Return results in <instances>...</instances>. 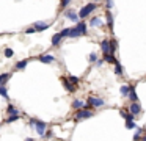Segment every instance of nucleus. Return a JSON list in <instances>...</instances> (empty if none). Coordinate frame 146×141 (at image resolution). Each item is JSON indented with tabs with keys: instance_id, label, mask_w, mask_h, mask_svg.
I'll return each mask as SVG.
<instances>
[{
	"instance_id": "393cba45",
	"label": "nucleus",
	"mask_w": 146,
	"mask_h": 141,
	"mask_svg": "<svg viewBox=\"0 0 146 141\" xmlns=\"http://www.w3.org/2000/svg\"><path fill=\"white\" fill-rule=\"evenodd\" d=\"M69 36H71V38H77V36H82V34H80L79 28L74 27V28H71V34H69Z\"/></svg>"
},
{
	"instance_id": "6e6552de",
	"label": "nucleus",
	"mask_w": 146,
	"mask_h": 141,
	"mask_svg": "<svg viewBox=\"0 0 146 141\" xmlns=\"http://www.w3.org/2000/svg\"><path fill=\"white\" fill-rule=\"evenodd\" d=\"M129 111L132 113V115L137 116V115H140V113H141V107L138 105V102H132L129 105Z\"/></svg>"
},
{
	"instance_id": "423d86ee",
	"label": "nucleus",
	"mask_w": 146,
	"mask_h": 141,
	"mask_svg": "<svg viewBox=\"0 0 146 141\" xmlns=\"http://www.w3.org/2000/svg\"><path fill=\"white\" fill-rule=\"evenodd\" d=\"M38 60H39L41 63H44V64H50V63L55 61V56L50 55V53H44V55H39Z\"/></svg>"
},
{
	"instance_id": "f257e3e1",
	"label": "nucleus",
	"mask_w": 146,
	"mask_h": 141,
	"mask_svg": "<svg viewBox=\"0 0 146 141\" xmlns=\"http://www.w3.org/2000/svg\"><path fill=\"white\" fill-rule=\"evenodd\" d=\"M30 125H33V127L36 128V133H38L39 136H44V133L47 132V124H46L44 121H39V119L32 118L30 119Z\"/></svg>"
},
{
	"instance_id": "f704fd0d",
	"label": "nucleus",
	"mask_w": 146,
	"mask_h": 141,
	"mask_svg": "<svg viewBox=\"0 0 146 141\" xmlns=\"http://www.w3.org/2000/svg\"><path fill=\"white\" fill-rule=\"evenodd\" d=\"M44 136H46V138H52V132H50V130H47V132L44 133Z\"/></svg>"
},
{
	"instance_id": "aec40b11",
	"label": "nucleus",
	"mask_w": 146,
	"mask_h": 141,
	"mask_svg": "<svg viewBox=\"0 0 146 141\" xmlns=\"http://www.w3.org/2000/svg\"><path fill=\"white\" fill-rule=\"evenodd\" d=\"M104 60H105V61H108V63H113V64H115V61H116V58H115V53H105V55H104Z\"/></svg>"
},
{
	"instance_id": "c9c22d12",
	"label": "nucleus",
	"mask_w": 146,
	"mask_h": 141,
	"mask_svg": "<svg viewBox=\"0 0 146 141\" xmlns=\"http://www.w3.org/2000/svg\"><path fill=\"white\" fill-rule=\"evenodd\" d=\"M104 64V60H98V66H102Z\"/></svg>"
},
{
	"instance_id": "bb28decb",
	"label": "nucleus",
	"mask_w": 146,
	"mask_h": 141,
	"mask_svg": "<svg viewBox=\"0 0 146 141\" xmlns=\"http://www.w3.org/2000/svg\"><path fill=\"white\" fill-rule=\"evenodd\" d=\"M0 96L5 97V99H8V91H7V86H0Z\"/></svg>"
},
{
	"instance_id": "2f4dec72",
	"label": "nucleus",
	"mask_w": 146,
	"mask_h": 141,
	"mask_svg": "<svg viewBox=\"0 0 146 141\" xmlns=\"http://www.w3.org/2000/svg\"><path fill=\"white\" fill-rule=\"evenodd\" d=\"M32 33H36V28L35 27H29L25 30V34H32Z\"/></svg>"
},
{
	"instance_id": "a878e982",
	"label": "nucleus",
	"mask_w": 146,
	"mask_h": 141,
	"mask_svg": "<svg viewBox=\"0 0 146 141\" xmlns=\"http://www.w3.org/2000/svg\"><path fill=\"white\" fill-rule=\"evenodd\" d=\"M69 3H71V0H61V2H60V9H61V11H64L66 6H69Z\"/></svg>"
},
{
	"instance_id": "9d476101",
	"label": "nucleus",
	"mask_w": 146,
	"mask_h": 141,
	"mask_svg": "<svg viewBox=\"0 0 146 141\" xmlns=\"http://www.w3.org/2000/svg\"><path fill=\"white\" fill-rule=\"evenodd\" d=\"M33 27L36 28V31H44V30H47L50 25H49V24H44V22H35V24H33Z\"/></svg>"
},
{
	"instance_id": "9b49d317",
	"label": "nucleus",
	"mask_w": 146,
	"mask_h": 141,
	"mask_svg": "<svg viewBox=\"0 0 146 141\" xmlns=\"http://www.w3.org/2000/svg\"><path fill=\"white\" fill-rule=\"evenodd\" d=\"M61 39H63V34H61V33H55L54 36H52V46H60Z\"/></svg>"
},
{
	"instance_id": "20e7f679",
	"label": "nucleus",
	"mask_w": 146,
	"mask_h": 141,
	"mask_svg": "<svg viewBox=\"0 0 146 141\" xmlns=\"http://www.w3.org/2000/svg\"><path fill=\"white\" fill-rule=\"evenodd\" d=\"M86 103L90 105V108H99V107L105 105V100H102V99H98V97L90 96V97H88V102H86Z\"/></svg>"
},
{
	"instance_id": "412c9836",
	"label": "nucleus",
	"mask_w": 146,
	"mask_h": 141,
	"mask_svg": "<svg viewBox=\"0 0 146 141\" xmlns=\"http://www.w3.org/2000/svg\"><path fill=\"white\" fill-rule=\"evenodd\" d=\"M107 24H108V27H110V30H113V16H111L110 9L107 11Z\"/></svg>"
},
{
	"instance_id": "58836bf2",
	"label": "nucleus",
	"mask_w": 146,
	"mask_h": 141,
	"mask_svg": "<svg viewBox=\"0 0 146 141\" xmlns=\"http://www.w3.org/2000/svg\"><path fill=\"white\" fill-rule=\"evenodd\" d=\"M96 2H99V0H96Z\"/></svg>"
},
{
	"instance_id": "4468645a",
	"label": "nucleus",
	"mask_w": 146,
	"mask_h": 141,
	"mask_svg": "<svg viewBox=\"0 0 146 141\" xmlns=\"http://www.w3.org/2000/svg\"><path fill=\"white\" fill-rule=\"evenodd\" d=\"M11 78V74H8V72H3V74H0V86H3V85H7V81Z\"/></svg>"
},
{
	"instance_id": "4c0bfd02",
	"label": "nucleus",
	"mask_w": 146,
	"mask_h": 141,
	"mask_svg": "<svg viewBox=\"0 0 146 141\" xmlns=\"http://www.w3.org/2000/svg\"><path fill=\"white\" fill-rule=\"evenodd\" d=\"M143 140H146V135H145V136H143Z\"/></svg>"
},
{
	"instance_id": "1a4fd4ad",
	"label": "nucleus",
	"mask_w": 146,
	"mask_h": 141,
	"mask_svg": "<svg viewBox=\"0 0 146 141\" xmlns=\"http://www.w3.org/2000/svg\"><path fill=\"white\" fill-rule=\"evenodd\" d=\"M133 116H135V115H132V113L126 116V128H133V127H135V122H133Z\"/></svg>"
},
{
	"instance_id": "ddd939ff",
	"label": "nucleus",
	"mask_w": 146,
	"mask_h": 141,
	"mask_svg": "<svg viewBox=\"0 0 146 141\" xmlns=\"http://www.w3.org/2000/svg\"><path fill=\"white\" fill-rule=\"evenodd\" d=\"M101 49H102V52H104V55L105 53H110V41H107V39H104L101 42Z\"/></svg>"
},
{
	"instance_id": "f8f14e48",
	"label": "nucleus",
	"mask_w": 146,
	"mask_h": 141,
	"mask_svg": "<svg viewBox=\"0 0 146 141\" xmlns=\"http://www.w3.org/2000/svg\"><path fill=\"white\" fill-rule=\"evenodd\" d=\"M27 64H29V60H21V61L16 63V66H14V69L16 71H22V69L27 68Z\"/></svg>"
},
{
	"instance_id": "7c9ffc66",
	"label": "nucleus",
	"mask_w": 146,
	"mask_h": 141,
	"mask_svg": "<svg viewBox=\"0 0 146 141\" xmlns=\"http://www.w3.org/2000/svg\"><path fill=\"white\" fill-rule=\"evenodd\" d=\"M68 78H69V80L72 81L74 85H77V83H79V77H76V75H69Z\"/></svg>"
},
{
	"instance_id": "72a5a7b5",
	"label": "nucleus",
	"mask_w": 146,
	"mask_h": 141,
	"mask_svg": "<svg viewBox=\"0 0 146 141\" xmlns=\"http://www.w3.org/2000/svg\"><path fill=\"white\" fill-rule=\"evenodd\" d=\"M141 133H143V128H138V130H137V133L133 135V140H138L140 135H141Z\"/></svg>"
},
{
	"instance_id": "c85d7f7f",
	"label": "nucleus",
	"mask_w": 146,
	"mask_h": 141,
	"mask_svg": "<svg viewBox=\"0 0 146 141\" xmlns=\"http://www.w3.org/2000/svg\"><path fill=\"white\" fill-rule=\"evenodd\" d=\"M88 60H90V63H96L98 61V55H96V53H90Z\"/></svg>"
},
{
	"instance_id": "f3484780",
	"label": "nucleus",
	"mask_w": 146,
	"mask_h": 141,
	"mask_svg": "<svg viewBox=\"0 0 146 141\" xmlns=\"http://www.w3.org/2000/svg\"><path fill=\"white\" fill-rule=\"evenodd\" d=\"M85 107H86V103L82 102V100H74V102H72V108H76V110L85 108Z\"/></svg>"
},
{
	"instance_id": "473e14b6",
	"label": "nucleus",
	"mask_w": 146,
	"mask_h": 141,
	"mask_svg": "<svg viewBox=\"0 0 146 141\" xmlns=\"http://www.w3.org/2000/svg\"><path fill=\"white\" fill-rule=\"evenodd\" d=\"M105 8H107V9H111V8H113V0H107V3H105Z\"/></svg>"
},
{
	"instance_id": "5701e85b",
	"label": "nucleus",
	"mask_w": 146,
	"mask_h": 141,
	"mask_svg": "<svg viewBox=\"0 0 146 141\" xmlns=\"http://www.w3.org/2000/svg\"><path fill=\"white\" fill-rule=\"evenodd\" d=\"M115 74H116V75L123 74V66H121L118 61H115Z\"/></svg>"
},
{
	"instance_id": "4be33fe9",
	"label": "nucleus",
	"mask_w": 146,
	"mask_h": 141,
	"mask_svg": "<svg viewBox=\"0 0 146 141\" xmlns=\"http://www.w3.org/2000/svg\"><path fill=\"white\" fill-rule=\"evenodd\" d=\"M7 113H8V115H17L19 111H17V108H16V107H14V105H11V103H10V105L7 107Z\"/></svg>"
},
{
	"instance_id": "e433bc0d",
	"label": "nucleus",
	"mask_w": 146,
	"mask_h": 141,
	"mask_svg": "<svg viewBox=\"0 0 146 141\" xmlns=\"http://www.w3.org/2000/svg\"><path fill=\"white\" fill-rule=\"evenodd\" d=\"M119 113H121V116H123V118H126V116H127V115H126V111H124V110H121Z\"/></svg>"
},
{
	"instance_id": "0eeeda50",
	"label": "nucleus",
	"mask_w": 146,
	"mask_h": 141,
	"mask_svg": "<svg viewBox=\"0 0 146 141\" xmlns=\"http://www.w3.org/2000/svg\"><path fill=\"white\" fill-rule=\"evenodd\" d=\"M61 81H63V86L66 88V91H69V93H74V91H76V85H74L69 78L61 77Z\"/></svg>"
},
{
	"instance_id": "cd10ccee",
	"label": "nucleus",
	"mask_w": 146,
	"mask_h": 141,
	"mask_svg": "<svg viewBox=\"0 0 146 141\" xmlns=\"http://www.w3.org/2000/svg\"><path fill=\"white\" fill-rule=\"evenodd\" d=\"M13 55H14L13 49H10V47H8V49H5V56H7V58H11Z\"/></svg>"
},
{
	"instance_id": "39448f33",
	"label": "nucleus",
	"mask_w": 146,
	"mask_h": 141,
	"mask_svg": "<svg viewBox=\"0 0 146 141\" xmlns=\"http://www.w3.org/2000/svg\"><path fill=\"white\" fill-rule=\"evenodd\" d=\"M64 17H68L69 21H72V22H79V14H77L74 9H64Z\"/></svg>"
},
{
	"instance_id": "7ed1b4c3",
	"label": "nucleus",
	"mask_w": 146,
	"mask_h": 141,
	"mask_svg": "<svg viewBox=\"0 0 146 141\" xmlns=\"http://www.w3.org/2000/svg\"><path fill=\"white\" fill-rule=\"evenodd\" d=\"M93 115H94V113H93L90 108H80V110H77V113H76V121H83V119H90Z\"/></svg>"
},
{
	"instance_id": "a211bd4d",
	"label": "nucleus",
	"mask_w": 146,
	"mask_h": 141,
	"mask_svg": "<svg viewBox=\"0 0 146 141\" xmlns=\"http://www.w3.org/2000/svg\"><path fill=\"white\" fill-rule=\"evenodd\" d=\"M17 119H21L19 113H17V115H8V118L5 119V122H8V124H10V122H16Z\"/></svg>"
},
{
	"instance_id": "6ab92c4d",
	"label": "nucleus",
	"mask_w": 146,
	"mask_h": 141,
	"mask_svg": "<svg viewBox=\"0 0 146 141\" xmlns=\"http://www.w3.org/2000/svg\"><path fill=\"white\" fill-rule=\"evenodd\" d=\"M90 24H91V27H101V25H102V19L101 17H93L91 21H90Z\"/></svg>"
},
{
	"instance_id": "b1692460",
	"label": "nucleus",
	"mask_w": 146,
	"mask_h": 141,
	"mask_svg": "<svg viewBox=\"0 0 146 141\" xmlns=\"http://www.w3.org/2000/svg\"><path fill=\"white\" fill-rule=\"evenodd\" d=\"M121 94H123V96H129V91H130V86L129 85H123V86H121Z\"/></svg>"
},
{
	"instance_id": "f03ea898",
	"label": "nucleus",
	"mask_w": 146,
	"mask_h": 141,
	"mask_svg": "<svg viewBox=\"0 0 146 141\" xmlns=\"http://www.w3.org/2000/svg\"><path fill=\"white\" fill-rule=\"evenodd\" d=\"M96 8H98V5H96L94 2H91V3H88V5H85V6H83V8L79 11V17H80V19H85V17H88V16L91 14V13L94 11Z\"/></svg>"
},
{
	"instance_id": "c756f323",
	"label": "nucleus",
	"mask_w": 146,
	"mask_h": 141,
	"mask_svg": "<svg viewBox=\"0 0 146 141\" xmlns=\"http://www.w3.org/2000/svg\"><path fill=\"white\" fill-rule=\"evenodd\" d=\"M60 33L63 34V38H66V36H69V34H71V28H63Z\"/></svg>"
},
{
	"instance_id": "2eb2a0df",
	"label": "nucleus",
	"mask_w": 146,
	"mask_h": 141,
	"mask_svg": "<svg viewBox=\"0 0 146 141\" xmlns=\"http://www.w3.org/2000/svg\"><path fill=\"white\" fill-rule=\"evenodd\" d=\"M129 99H130V102H138V96H137L135 88H133V86H130V91H129Z\"/></svg>"
},
{
	"instance_id": "dca6fc26",
	"label": "nucleus",
	"mask_w": 146,
	"mask_h": 141,
	"mask_svg": "<svg viewBox=\"0 0 146 141\" xmlns=\"http://www.w3.org/2000/svg\"><path fill=\"white\" fill-rule=\"evenodd\" d=\"M76 27L79 28V31H80V34H82V36L88 33V31H86V24H85V22H79V24H77Z\"/></svg>"
}]
</instances>
